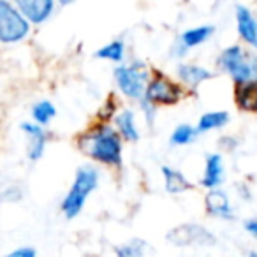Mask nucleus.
Here are the masks:
<instances>
[{
    "label": "nucleus",
    "mask_w": 257,
    "mask_h": 257,
    "mask_svg": "<svg viewBox=\"0 0 257 257\" xmlns=\"http://www.w3.org/2000/svg\"><path fill=\"white\" fill-rule=\"evenodd\" d=\"M162 176H164L166 190H168L169 194H182L190 189L189 180H187L185 176H183V173L178 171V169L164 166V168H162Z\"/></svg>",
    "instance_id": "obj_17"
},
{
    "label": "nucleus",
    "mask_w": 257,
    "mask_h": 257,
    "mask_svg": "<svg viewBox=\"0 0 257 257\" xmlns=\"http://www.w3.org/2000/svg\"><path fill=\"white\" fill-rule=\"evenodd\" d=\"M6 257H36V250L29 248V246H23V248H18V250H13V252H9Z\"/></svg>",
    "instance_id": "obj_23"
},
{
    "label": "nucleus",
    "mask_w": 257,
    "mask_h": 257,
    "mask_svg": "<svg viewBox=\"0 0 257 257\" xmlns=\"http://www.w3.org/2000/svg\"><path fill=\"white\" fill-rule=\"evenodd\" d=\"M97 183H99V171L93 166H81L76 171L74 182L62 201V211L65 217L74 218L81 213L88 196L97 189Z\"/></svg>",
    "instance_id": "obj_2"
},
{
    "label": "nucleus",
    "mask_w": 257,
    "mask_h": 257,
    "mask_svg": "<svg viewBox=\"0 0 257 257\" xmlns=\"http://www.w3.org/2000/svg\"><path fill=\"white\" fill-rule=\"evenodd\" d=\"M32 116L37 121V125H48L57 116V109L50 100H39L37 104H34Z\"/></svg>",
    "instance_id": "obj_20"
},
{
    "label": "nucleus",
    "mask_w": 257,
    "mask_h": 257,
    "mask_svg": "<svg viewBox=\"0 0 257 257\" xmlns=\"http://www.w3.org/2000/svg\"><path fill=\"white\" fill-rule=\"evenodd\" d=\"M248 257H257V252H250V255Z\"/></svg>",
    "instance_id": "obj_26"
},
{
    "label": "nucleus",
    "mask_w": 257,
    "mask_h": 257,
    "mask_svg": "<svg viewBox=\"0 0 257 257\" xmlns=\"http://www.w3.org/2000/svg\"><path fill=\"white\" fill-rule=\"evenodd\" d=\"M30 32V23L15 4L0 0V43L13 44L23 41Z\"/></svg>",
    "instance_id": "obj_4"
},
{
    "label": "nucleus",
    "mask_w": 257,
    "mask_h": 257,
    "mask_svg": "<svg viewBox=\"0 0 257 257\" xmlns=\"http://www.w3.org/2000/svg\"><path fill=\"white\" fill-rule=\"evenodd\" d=\"M114 252H116V257H154L150 245L145 243L143 239H131L123 245H118Z\"/></svg>",
    "instance_id": "obj_19"
},
{
    "label": "nucleus",
    "mask_w": 257,
    "mask_h": 257,
    "mask_svg": "<svg viewBox=\"0 0 257 257\" xmlns=\"http://www.w3.org/2000/svg\"><path fill=\"white\" fill-rule=\"evenodd\" d=\"M224 180V161L218 154H210L204 162V175L201 178V185L213 190Z\"/></svg>",
    "instance_id": "obj_12"
},
{
    "label": "nucleus",
    "mask_w": 257,
    "mask_h": 257,
    "mask_svg": "<svg viewBox=\"0 0 257 257\" xmlns=\"http://www.w3.org/2000/svg\"><path fill=\"white\" fill-rule=\"evenodd\" d=\"M178 76L185 85L192 86H199L203 81L211 78V72L204 67H199V65H192V64H182L178 67Z\"/></svg>",
    "instance_id": "obj_15"
},
{
    "label": "nucleus",
    "mask_w": 257,
    "mask_h": 257,
    "mask_svg": "<svg viewBox=\"0 0 257 257\" xmlns=\"http://www.w3.org/2000/svg\"><path fill=\"white\" fill-rule=\"evenodd\" d=\"M236 25H238V34L243 37V41L257 48V20L248 8L236 6Z\"/></svg>",
    "instance_id": "obj_11"
},
{
    "label": "nucleus",
    "mask_w": 257,
    "mask_h": 257,
    "mask_svg": "<svg viewBox=\"0 0 257 257\" xmlns=\"http://www.w3.org/2000/svg\"><path fill=\"white\" fill-rule=\"evenodd\" d=\"M114 123H116V133L120 134V138L127 141H138L140 140V131L136 125V116L134 111L123 109L114 116Z\"/></svg>",
    "instance_id": "obj_14"
},
{
    "label": "nucleus",
    "mask_w": 257,
    "mask_h": 257,
    "mask_svg": "<svg viewBox=\"0 0 257 257\" xmlns=\"http://www.w3.org/2000/svg\"><path fill=\"white\" fill-rule=\"evenodd\" d=\"M22 131L25 133L27 140H29V147H27V155L30 161H39L44 155V148H46V133L44 128L37 123H22Z\"/></svg>",
    "instance_id": "obj_10"
},
{
    "label": "nucleus",
    "mask_w": 257,
    "mask_h": 257,
    "mask_svg": "<svg viewBox=\"0 0 257 257\" xmlns=\"http://www.w3.org/2000/svg\"><path fill=\"white\" fill-rule=\"evenodd\" d=\"M125 55V44L121 41H111L104 48H100L95 53L97 58L102 60H111V62H120Z\"/></svg>",
    "instance_id": "obj_21"
},
{
    "label": "nucleus",
    "mask_w": 257,
    "mask_h": 257,
    "mask_svg": "<svg viewBox=\"0 0 257 257\" xmlns=\"http://www.w3.org/2000/svg\"><path fill=\"white\" fill-rule=\"evenodd\" d=\"M206 210L210 215L213 217H220V218H231L232 217V208H231V201H229L227 194L220 189H213L206 194Z\"/></svg>",
    "instance_id": "obj_13"
},
{
    "label": "nucleus",
    "mask_w": 257,
    "mask_h": 257,
    "mask_svg": "<svg viewBox=\"0 0 257 257\" xmlns=\"http://www.w3.org/2000/svg\"><path fill=\"white\" fill-rule=\"evenodd\" d=\"M16 8L29 23H43L55 9L53 0H18Z\"/></svg>",
    "instance_id": "obj_8"
},
{
    "label": "nucleus",
    "mask_w": 257,
    "mask_h": 257,
    "mask_svg": "<svg viewBox=\"0 0 257 257\" xmlns=\"http://www.w3.org/2000/svg\"><path fill=\"white\" fill-rule=\"evenodd\" d=\"M196 134H197L196 127H192V125H189V123H182L175 128V133L171 134V140L169 141H171V145H175V147H183V145L192 143Z\"/></svg>",
    "instance_id": "obj_22"
},
{
    "label": "nucleus",
    "mask_w": 257,
    "mask_h": 257,
    "mask_svg": "<svg viewBox=\"0 0 257 257\" xmlns=\"http://www.w3.org/2000/svg\"><path fill=\"white\" fill-rule=\"evenodd\" d=\"M78 145L79 150L93 161L107 166L121 164V138L109 125H97L79 138Z\"/></svg>",
    "instance_id": "obj_1"
},
{
    "label": "nucleus",
    "mask_w": 257,
    "mask_h": 257,
    "mask_svg": "<svg viewBox=\"0 0 257 257\" xmlns=\"http://www.w3.org/2000/svg\"><path fill=\"white\" fill-rule=\"evenodd\" d=\"M229 121V113L227 111H208L204 113L203 116L199 118L196 127V133H210L213 128H220L224 127L225 123Z\"/></svg>",
    "instance_id": "obj_18"
},
{
    "label": "nucleus",
    "mask_w": 257,
    "mask_h": 257,
    "mask_svg": "<svg viewBox=\"0 0 257 257\" xmlns=\"http://www.w3.org/2000/svg\"><path fill=\"white\" fill-rule=\"evenodd\" d=\"M218 65L239 85L257 83V57L246 53L241 46H231L222 51Z\"/></svg>",
    "instance_id": "obj_3"
},
{
    "label": "nucleus",
    "mask_w": 257,
    "mask_h": 257,
    "mask_svg": "<svg viewBox=\"0 0 257 257\" xmlns=\"http://www.w3.org/2000/svg\"><path fill=\"white\" fill-rule=\"evenodd\" d=\"M168 239L178 246H190V245H213L215 236L206 227L197 224H182L168 232Z\"/></svg>",
    "instance_id": "obj_7"
},
{
    "label": "nucleus",
    "mask_w": 257,
    "mask_h": 257,
    "mask_svg": "<svg viewBox=\"0 0 257 257\" xmlns=\"http://www.w3.org/2000/svg\"><path fill=\"white\" fill-rule=\"evenodd\" d=\"M20 190L16 189V187H13V189H9L8 192L4 194V197H0V199H4V201H18L20 199Z\"/></svg>",
    "instance_id": "obj_24"
},
{
    "label": "nucleus",
    "mask_w": 257,
    "mask_h": 257,
    "mask_svg": "<svg viewBox=\"0 0 257 257\" xmlns=\"http://www.w3.org/2000/svg\"><path fill=\"white\" fill-rule=\"evenodd\" d=\"M182 86L176 85L175 81L168 78V76L157 74L148 81V86H147V92H145V97L143 100L152 106L157 107V104H175L180 100L182 97Z\"/></svg>",
    "instance_id": "obj_6"
},
{
    "label": "nucleus",
    "mask_w": 257,
    "mask_h": 257,
    "mask_svg": "<svg viewBox=\"0 0 257 257\" xmlns=\"http://www.w3.org/2000/svg\"><path fill=\"white\" fill-rule=\"evenodd\" d=\"M114 79L123 95L131 99H143L148 86V72L145 64L134 62L131 65H120L114 69Z\"/></svg>",
    "instance_id": "obj_5"
},
{
    "label": "nucleus",
    "mask_w": 257,
    "mask_h": 257,
    "mask_svg": "<svg viewBox=\"0 0 257 257\" xmlns=\"http://www.w3.org/2000/svg\"><path fill=\"white\" fill-rule=\"evenodd\" d=\"M215 29L211 25H203V27H194V29H189L178 37V41L175 43V51L178 57H183L190 48H196L199 44H203L204 41H208L211 36H213Z\"/></svg>",
    "instance_id": "obj_9"
},
{
    "label": "nucleus",
    "mask_w": 257,
    "mask_h": 257,
    "mask_svg": "<svg viewBox=\"0 0 257 257\" xmlns=\"http://www.w3.org/2000/svg\"><path fill=\"white\" fill-rule=\"evenodd\" d=\"M245 229L250 232V234L255 236V238H257V220H248L245 224Z\"/></svg>",
    "instance_id": "obj_25"
},
{
    "label": "nucleus",
    "mask_w": 257,
    "mask_h": 257,
    "mask_svg": "<svg viewBox=\"0 0 257 257\" xmlns=\"http://www.w3.org/2000/svg\"><path fill=\"white\" fill-rule=\"evenodd\" d=\"M236 104L246 113H257V83H246L236 88Z\"/></svg>",
    "instance_id": "obj_16"
}]
</instances>
